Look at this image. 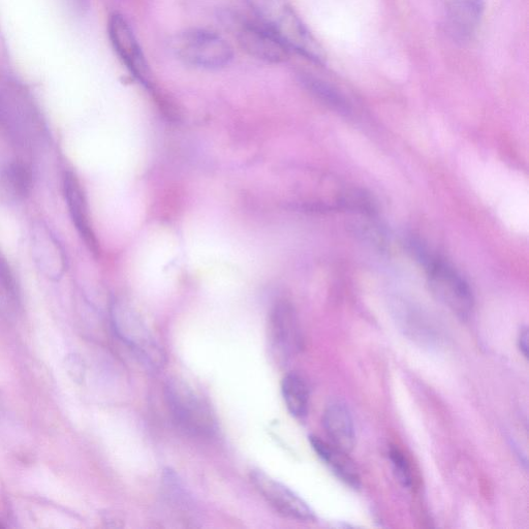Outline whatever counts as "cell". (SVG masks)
I'll use <instances>...</instances> for the list:
<instances>
[{"label":"cell","instance_id":"1","mask_svg":"<svg viewBox=\"0 0 529 529\" xmlns=\"http://www.w3.org/2000/svg\"><path fill=\"white\" fill-rule=\"evenodd\" d=\"M257 20L289 50L323 65L326 54L288 0H245Z\"/></svg>","mask_w":529,"mask_h":529},{"label":"cell","instance_id":"2","mask_svg":"<svg viewBox=\"0 0 529 529\" xmlns=\"http://www.w3.org/2000/svg\"><path fill=\"white\" fill-rule=\"evenodd\" d=\"M0 132L21 147L44 137L42 116L25 90L11 82L0 83Z\"/></svg>","mask_w":529,"mask_h":529},{"label":"cell","instance_id":"3","mask_svg":"<svg viewBox=\"0 0 529 529\" xmlns=\"http://www.w3.org/2000/svg\"><path fill=\"white\" fill-rule=\"evenodd\" d=\"M169 412L175 424L193 438L210 439L216 431V420L209 403L191 385L179 379L165 388Z\"/></svg>","mask_w":529,"mask_h":529},{"label":"cell","instance_id":"4","mask_svg":"<svg viewBox=\"0 0 529 529\" xmlns=\"http://www.w3.org/2000/svg\"><path fill=\"white\" fill-rule=\"evenodd\" d=\"M426 268L428 285L432 294L453 313L469 318L474 308V295L466 280L448 263L431 256L421 245L414 252Z\"/></svg>","mask_w":529,"mask_h":529},{"label":"cell","instance_id":"5","mask_svg":"<svg viewBox=\"0 0 529 529\" xmlns=\"http://www.w3.org/2000/svg\"><path fill=\"white\" fill-rule=\"evenodd\" d=\"M174 51L183 64L209 71L226 68L234 57L233 48L223 37L200 28L178 35Z\"/></svg>","mask_w":529,"mask_h":529},{"label":"cell","instance_id":"6","mask_svg":"<svg viewBox=\"0 0 529 529\" xmlns=\"http://www.w3.org/2000/svg\"><path fill=\"white\" fill-rule=\"evenodd\" d=\"M112 325L117 336L144 363L154 368L164 364L165 354L159 341L132 311L114 305Z\"/></svg>","mask_w":529,"mask_h":529},{"label":"cell","instance_id":"7","mask_svg":"<svg viewBox=\"0 0 529 529\" xmlns=\"http://www.w3.org/2000/svg\"><path fill=\"white\" fill-rule=\"evenodd\" d=\"M251 481L266 503L278 514L299 522H314L313 510L295 492L262 471H253Z\"/></svg>","mask_w":529,"mask_h":529},{"label":"cell","instance_id":"8","mask_svg":"<svg viewBox=\"0 0 529 529\" xmlns=\"http://www.w3.org/2000/svg\"><path fill=\"white\" fill-rule=\"evenodd\" d=\"M30 250L37 268L53 282H58L67 272L66 250L45 223L38 222L33 226Z\"/></svg>","mask_w":529,"mask_h":529},{"label":"cell","instance_id":"9","mask_svg":"<svg viewBox=\"0 0 529 529\" xmlns=\"http://www.w3.org/2000/svg\"><path fill=\"white\" fill-rule=\"evenodd\" d=\"M111 44L123 65L143 83L149 78V68L143 51L128 21L121 15L111 16L108 25Z\"/></svg>","mask_w":529,"mask_h":529},{"label":"cell","instance_id":"10","mask_svg":"<svg viewBox=\"0 0 529 529\" xmlns=\"http://www.w3.org/2000/svg\"><path fill=\"white\" fill-rule=\"evenodd\" d=\"M269 339L279 359H288L301 348V333L294 308L288 302H278L270 318Z\"/></svg>","mask_w":529,"mask_h":529},{"label":"cell","instance_id":"11","mask_svg":"<svg viewBox=\"0 0 529 529\" xmlns=\"http://www.w3.org/2000/svg\"><path fill=\"white\" fill-rule=\"evenodd\" d=\"M237 37L239 45L248 55L269 64H280L290 55V50L258 20L243 23Z\"/></svg>","mask_w":529,"mask_h":529},{"label":"cell","instance_id":"12","mask_svg":"<svg viewBox=\"0 0 529 529\" xmlns=\"http://www.w3.org/2000/svg\"><path fill=\"white\" fill-rule=\"evenodd\" d=\"M64 194L72 222L78 234L89 252L93 256L99 257L100 243L91 225L87 200L80 181L72 172L65 175Z\"/></svg>","mask_w":529,"mask_h":529},{"label":"cell","instance_id":"13","mask_svg":"<svg viewBox=\"0 0 529 529\" xmlns=\"http://www.w3.org/2000/svg\"><path fill=\"white\" fill-rule=\"evenodd\" d=\"M485 0H451L447 15L450 36L459 43L473 39L481 24Z\"/></svg>","mask_w":529,"mask_h":529},{"label":"cell","instance_id":"14","mask_svg":"<svg viewBox=\"0 0 529 529\" xmlns=\"http://www.w3.org/2000/svg\"><path fill=\"white\" fill-rule=\"evenodd\" d=\"M323 425L333 446L347 453L353 451L356 444L355 426L346 403L332 401L325 410Z\"/></svg>","mask_w":529,"mask_h":529},{"label":"cell","instance_id":"15","mask_svg":"<svg viewBox=\"0 0 529 529\" xmlns=\"http://www.w3.org/2000/svg\"><path fill=\"white\" fill-rule=\"evenodd\" d=\"M33 190L34 173L24 161H10L0 170V195L8 202H23Z\"/></svg>","mask_w":529,"mask_h":529},{"label":"cell","instance_id":"16","mask_svg":"<svg viewBox=\"0 0 529 529\" xmlns=\"http://www.w3.org/2000/svg\"><path fill=\"white\" fill-rule=\"evenodd\" d=\"M309 442L338 479L355 489L360 487L361 478L354 461L349 457V453L336 448L316 435H311Z\"/></svg>","mask_w":529,"mask_h":529},{"label":"cell","instance_id":"17","mask_svg":"<svg viewBox=\"0 0 529 529\" xmlns=\"http://www.w3.org/2000/svg\"><path fill=\"white\" fill-rule=\"evenodd\" d=\"M301 82L311 95L330 109L344 115L351 112L347 99L328 82L307 74L301 76Z\"/></svg>","mask_w":529,"mask_h":529},{"label":"cell","instance_id":"18","mask_svg":"<svg viewBox=\"0 0 529 529\" xmlns=\"http://www.w3.org/2000/svg\"><path fill=\"white\" fill-rule=\"evenodd\" d=\"M286 406L292 416L303 419L309 409V389L306 382L297 373H289L282 384Z\"/></svg>","mask_w":529,"mask_h":529},{"label":"cell","instance_id":"19","mask_svg":"<svg viewBox=\"0 0 529 529\" xmlns=\"http://www.w3.org/2000/svg\"><path fill=\"white\" fill-rule=\"evenodd\" d=\"M20 306V293L16 278L5 257L0 254V311L13 313Z\"/></svg>","mask_w":529,"mask_h":529},{"label":"cell","instance_id":"20","mask_svg":"<svg viewBox=\"0 0 529 529\" xmlns=\"http://www.w3.org/2000/svg\"><path fill=\"white\" fill-rule=\"evenodd\" d=\"M389 458L396 479L403 487L410 488L413 484V475L407 457L398 448L391 447L389 450Z\"/></svg>","mask_w":529,"mask_h":529},{"label":"cell","instance_id":"21","mask_svg":"<svg viewBox=\"0 0 529 529\" xmlns=\"http://www.w3.org/2000/svg\"><path fill=\"white\" fill-rule=\"evenodd\" d=\"M66 368L70 377L76 382L82 381L83 378V363L76 355H70L67 358Z\"/></svg>","mask_w":529,"mask_h":529},{"label":"cell","instance_id":"22","mask_svg":"<svg viewBox=\"0 0 529 529\" xmlns=\"http://www.w3.org/2000/svg\"><path fill=\"white\" fill-rule=\"evenodd\" d=\"M518 347L522 355L527 359L528 358V330L523 328L520 332L518 338Z\"/></svg>","mask_w":529,"mask_h":529},{"label":"cell","instance_id":"23","mask_svg":"<svg viewBox=\"0 0 529 529\" xmlns=\"http://www.w3.org/2000/svg\"><path fill=\"white\" fill-rule=\"evenodd\" d=\"M0 527H3V525H2V524H0Z\"/></svg>","mask_w":529,"mask_h":529}]
</instances>
